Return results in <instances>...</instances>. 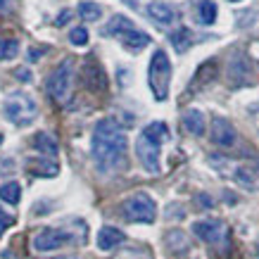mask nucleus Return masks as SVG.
I'll return each instance as SVG.
<instances>
[{
    "label": "nucleus",
    "mask_w": 259,
    "mask_h": 259,
    "mask_svg": "<svg viewBox=\"0 0 259 259\" xmlns=\"http://www.w3.org/2000/svg\"><path fill=\"white\" fill-rule=\"evenodd\" d=\"M126 141L124 128L114 121V119H100L93 128V141H91V152H93V162L100 171H117L126 162Z\"/></svg>",
    "instance_id": "1"
},
{
    "label": "nucleus",
    "mask_w": 259,
    "mask_h": 259,
    "mask_svg": "<svg viewBox=\"0 0 259 259\" xmlns=\"http://www.w3.org/2000/svg\"><path fill=\"white\" fill-rule=\"evenodd\" d=\"M3 117L15 126H31L38 117V102L29 93L15 91L3 100Z\"/></svg>",
    "instance_id": "2"
},
{
    "label": "nucleus",
    "mask_w": 259,
    "mask_h": 259,
    "mask_svg": "<svg viewBox=\"0 0 259 259\" xmlns=\"http://www.w3.org/2000/svg\"><path fill=\"white\" fill-rule=\"evenodd\" d=\"M148 81L150 91L155 95V100H166L169 98V83H171V62L166 57L164 50H155V55L150 60L148 69Z\"/></svg>",
    "instance_id": "3"
},
{
    "label": "nucleus",
    "mask_w": 259,
    "mask_h": 259,
    "mask_svg": "<svg viewBox=\"0 0 259 259\" xmlns=\"http://www.w3.org/2000/svg\"><path fill=\"white\" fill-rule=\"evenodd\" d=\"M71 83H74V60L64 57L62 62L50 71V76L46 81V88L53 100L64 105L71 98Z\"/></svg>",
    "instance_id": "4"
},
{
    "label": "nucleus",
    "mask_w": 259,
    "mask_h": 259,
    "mask_svg": "<svg viewBox=\"0 0 259 259\" xmlns=\"http://www.w3.org/2000/svg\"><path fill=\"white\" fill-rule=\"evenodd\" d=\"M121 214L134 224H152L157 219V204L148 193H134L121 202Z\"/></svg>",
    "instance_id": "5"
},
{
    "label": "nucleus",
    "mask_w": 259,
    "mask_h": 259,
    "mask_svg": "<svg viewBox=\"0 0 259 259\" xmlns=\"http://www.w3.org/2000/svg\"><path fill=\"white\" fill-rule=\"evenodd\" d=\"M212 164L219 166L221 171L226 174V176H231L245 190L259 188V169L254 164H247V162H228L224 157H212Z\"/></svg>",
    "instance_id": "6"
},
{
    "label": "nucleus",
    "mask_w": 259,
    "mask_h": 259,
    "mask_svg": "<svg viewBox=\"0 0 259 259\" xmlns=\"http://www.w3.org/2000/svg\"><path fill=\"white\" fill-rule=\"evenodd\" d=\"M67 243H71V233L69 231H62V228H40L38 233L31 238V247L38 254L60 250Z\"/></svg>",
    "instance_id": "7"
},
{
    "label": "nucleus",
    "mask_w": 259,
    "mask_h": 259,
    "mask_svg": "<svg viewBox=\"0 0 259 259\" xmlns=\"http://www.w3.org/2000/svg\"><path fill=\"white\" fill-rule=\"evenodd\" d=\"M193 233L207 245H224L228 240V226L221 219L195 221L193 224Z\"/></svg>",
    "instance_id": "8"
},
{
    "label": "nucleus",
    "mask_w": 259,
    "mask_h": 259,
    "mask_svg": "<svg viewBox=\"0 0 259 259\" xmlns=\"http://www.w3.org/2000/svg\"><path fill=\"white\" fill-rule=\"evenodd\" d=\"M81 83L91 91V93H102L107 88V76L102 64L95 57H86V62L81 64Z\"/></svg>",
    "instance_id": "9"
},
{
    "label": "nucleus",
    "mask_w": 259,
    "mask_h": 259,
    "mask_svg": "<svg viewBox=\"0 0 259 259\" xmlns=\"http://www.w3.org/2000/svg\"><path fill=\"white\" fill-rule=\"evenodd\" d=\"M159 148L157 143H152L145 136H138L136 141V155H138V162L148 174H159Z\"/></svg>",
    "instance_id": "10"
},
{
    "label": "nucleus",
    "mask_w": 259,
    "mask_h": 259,
    "mask_svg": "<svg viewBox=\"0 0 259 259\" xmlns=\"http://www.w3.org/2000/svg\"><path fill=\"white\" fill-rule=\"evenodd\" d=\"M209 138H212L214 145L219 148H233L238 141L236 126L231 124L226 117H214L212 119V131H209Z\"/></svg>",
    "instance_id": "11"
},
{
    "label": "nucleus",
    "mask_w": 259,
    "mask_h": 259,
    "mask_svg": "<svg viewBox=\"0 0 259 259\" xmlns=\"http://www.w3.org/2000/svg\"><path fill=\"white\" fill-rule=\"evenodd\" d=\"M228 83L231 86H245L250 83V60L245 55H233L228 62Z\"/></svg>",
    "instance_id": "12"
},
{
    "label": "nucleus",
    "mask_w": 259,
    "mask_h": 259,
    "mask_svg": "<svg viewBox=\"0 0 259 259\" xmlns=\"http://www.w3.org/2000/svg\"><path fill=\"white\" fill-rule=\"evenodd\" d=\"M26 171L36 179H55L60 174V164L53 157H31L26 159Z\"/></svg>",
    "instance_id": "13"
},
{
    "label": "nucleus",
    "mask_w": 259,
    "mask_h": 259,
    "mask_svg": "<svg viewBox=\"0 0 259 259\" xmlns=\"http://www.w3.org/2000/svg\"><path fill=\"white\" fill-rule=\"evenodd\" d=\"M95 243H98V247H100L102 252H110V250H114L117 245L124 243V233L114 226H102L100 231H98V240H95Z\"/></svg>",
    "instance_id": "14"
},
{
    "label": "nucleus",
    "mask_w": 259,
    "mask_h": 259,
    "mask_svg": "<svg viewBox=\"0 0 259 259\" xmlns=\"http://www.w3.org/2000/svg\"><path fill=\"white\" fill-rule=\"evenodd\" d=\"M181 121H183V128H186L190 136H195V138L204 136V131H207L204 114L200 110H186L183 112V117H181Z\"/></svg>",
    "instance_id": "15"
},
{
    "label": "nucleus",
    "mask_w": 259,
    "mask_h": 259,
    "mask_svg": "<svg viewBox=\"0 0 259 259\" xmlns=\"http://www.w3.org/2000/svg\"><path fill=\"white\" fill-rule=\"evenodd\" d=\"M217 60H207L204 64H200L195 71V79H193V83H190V91H200V88H204L207 83H212L214 79H217Z\"/></svg>",
    "instance_id": "16"
},
{
    "label": "nucleus",
    "mask_w": 259,
    "mask_h": 259,
    "mask_svg": "<svg viewBox=\"0 0 259 259\" xmlns=\"http://www.w3.org/2000/svg\"><path fill=\"white\" fill-rule=\"evenodd\" d=\"M128 31H134V22L124 15H114L110 22L102 26V36H119V38H121V36Z\"/></svg>",
    "instance_id": "17"
},
{
    "label": "nucleus",
    "mask_w": 259,
    "mask_h": 259,
    "mask_svg": "<svg viewBox=\"0 0 259 259\" xmlns=\"http://www.w3.org/2000/svg\"><path fill=\"white\" fill-rule=\"evenodd\" d=\"M148 15L155 19L157 24H171L174 19H176V10L171 8V5H166V3H162V0H157V3H150L148 5Z\"/></svg>",
    "instance_id": "18"
},
{
    "label": "nucleus",
    "mask_w": 259,
    "mask_h": 259,
    "mask_svg": "<svg viewBox=\"0 0 259 259\" xmlns=\"http://www.w3.org/2000/svg\"><path fill=\"white\" fill-rule=\"evenodd\" d=\"M31 148L38 150L40 155H46V157H55L57 150H60V145H57V141L50 134H33Z\"/></svg>",
    "instance_id": "19"
},
{
    "label": "nucleus",
    "mask_w": 259,
    "mask_h": 259,
    "mask_svg": "<svg viewBox=\"0 0 259 259\" xmlns=\"http://www.w3.org/2000/svg\"><path fill=\"white\" fill-rule=\"evenodd\" d=\"M141 134L145 136V138H150L152 143H157V145L169 141V128H166L164 121H152V124H148L143 128Z\"/></svg>",
    "instance_id": "20"
},
{
    "label": "nucleus",
    "mask_w": 259,
    "mask_h": 259,
    "mask_svg": "<svg viewBox=\"0 0 259 259\" xmlns=\"http://www.w3.org/2000/svg\"><path fill=\"white\" fill-rule=\"evenodd\" d=\"M121 43H124L128 50H143L145 46H150V36L148 33H143V31H128L121 36Z\"/></svg>",
    "instance_id": "21"
},
{
    "label": "nucleus",
    "mask_w": 259,
    "mask_h": 259,
    "mask_svg": "<svg viewBox=\"0 0 259 259\" xmlns=\"http://www.w3.org/2000/svg\"><path fill=\"white\" fill-rule=\"evenodd\" d=\"M171 46L176 53H186V50L193 46V31L186 29V26H181L179 31L171 33Z\"/></svg>",
    "instance_id": "22"
},
{
    "label": "nucleus",
    "mask_w": 259,
    "mask_h": 259,
    "mask_svg": "<svg viewBox=\"0 0 259 259\" xmlns=\"http://www.w3.org/2000/svg\"><path fill=\"white\" fill-rule=\"evenodd\" d=\"M19 197H22V186H19L17 181H8V183L0 186V200H3V202L17 204Z\"/></svg>",
    "instance_id": "23"
},
{
    "label": "nucleus",
    "mask_w": 259,
    "mask_h": 259,
    "mask_svg": "<svg viewBox=\"0 0 259 259\" xmlns=\"http://www.w3.org/2000/svg\"><path fill=\"white\" fill-rule=\"evenodd\" d=\"M79 15L83 22H98L102 17V8L98 3H91V0H83L79 5Z\"/></svg>",
    "instance_id": "24"
},
{
    "label": "nucleus",
    "mask_w": 259,
    "mask_h": 259,
    "mask_svg": "<svg viewBox=\"0 0 259 259\" xmlns=\"http://www.w3.org/2000/svg\"><path fill=\"white\" fill-rule=\"evenodd\" d=\"M164 243L166 247L171 252H183V250H188V238L183 236L181 231H169L164 238Z\"/></svg>",
    "instance_id": "25"
},
{
    "label": "nucleus",
    "mask_w": 259,
    "mask_h": 259,
    "mask_svg": "<svg viewBox=\"0 0 259 259\" xmlns=\"http://www.w3.org/2000/svg\"><path fill=\"white\" fill-rule=\"evenodd\" d=\"M197 17H200L202 24H214L217 22V5H214L212 0H200V5H197Z\"/></svg>",
    "instance_id": "26"
},
{
    "label": "nucleus",
    "mask_w": 259,
    "mask_h": 259,
    "mask_svg": "<svg viewBox=\"0 0 259 259\" xmlns=\"http://www.w3.org/2000/svg\"><path fill=\"white\" fill-rule=\"evenodd\" d=\"M19 53V43L17 38H0V62H8Z\"/></svg>",
    "instance_id": "27"
},
{
    "label": "nucleus",
    "mask_w": 259,
    "mask_h": 259,
    "mask_svg": "<svg viewBox=\"0 0 259 259\" xmlns=\"http://www.w3.org/2000/svg\"><path fill=\"white\" fill-rule=\"evenodd\" d=\"M69 40L71 46H86L88 43V31L83 26H76V29H71L69 31Z\"/></svg>",
    "instance_id": "28"
},
{
    "label": "nucleus",
    "mask_w": 259,
    "mask_h": 259,
    "mask_svg": "<svg viewBox=\"0 0 259 259\" xmlns=\"http://www.w3.org/2000/svg\"><path fill=\"white\" fill-rule=\"evenodd\" d=\"M114 259H148V254L136 252V250H126V252H121V254H117Z\"/></svg>",
    "instance_id": "29"
},
{
    "label": "nucleus",
    "mask_w": 259,
    "mask_h": 259,
    "mask_svg": "<svg viewBox=\"0 0 259 259\" xmlns=\"http://www.w3.org/2000/svg\"><path fill=\"white\" fill-rule=\"evenodd\" d=\"M15 76H17L19 81H31V71L26 69V67H24V69L19 67V69H15Z\"/></svg>",
    "instance_id": "30"
},
{
    "label": "nucleus",
    "mask_w": 259,
    "mask_h": 259,
    "mask_svg": "<svg viewBox=\"0 0 259 259\" xmlns=\"http://www.w3.org/2000/svg\"><path fill=\"white\" fill-rule=\"evenodd\" d=\"M0 221H5L8 226H12V224H15V217H12V214H8L3 207H0Z\"/></svg>",
    "instance_id": "31"
},
{
    "label": "nucleus",
    "mask_w": 259,
    "mask_h": 259,
    "mask_svg": "<svg viewBox=\"0 0 259 259\" xmlns=\"http://www.w3.org/2000/svg\"><path fill=\"white\" fill-rule=\"evenodd\" d=\"M46 50H48V48H31V50H29V60H36V57L43 55Z\"/></svg>",
    "instance_id": "32"
},
{
    "label": "nucleus",
    "mask_w": 259,
    "mask_h": 259,
    "mask_svg": "<svg viewBox=\"0 0 259 259\" xmlns=\"http://www.w3.org/2000/svg\"><path fill=\"white\" fill-rule=\"evenodd\" d=\"M69 17H71V12H69V10H64V12H62V15H60V17H57V26H64V24H67V19H69Z\"/></svg>",
    "instance_id": "33"
},
{
    "label": "nucleus",
    "mask_w": 259,
    "mask_h": 259,
    "mask_svg": "<svg viewBox=\"0 0 259 259\" xmlns=\"http://www.w3.org/2000/svg\"><path fill=\"white\" fill-rule=\"evenodd\" d=\"M8 224H5V221H0V238H3V233H5V231H8Z\"/></svg>",
    "instance_id": "34"
},
{
    "label": "nucleus",
    "mask_w": 259,
    "mask_h": 259,
    "mask_svg": "<svg viewBox=\"0 0 259 259\" xmlns=\"http://www.w3.org/2000/svg\"><path fill=\"white\" fill-rule=\"evenodd\" d=\"M3 8H5V0H0V10H3Z\"/></svg>",
    "instance_id": "35"
},
{
    "label": "nucleus",
    "mask_w": 259,
    "mask_h": 259,
    "mask_svg": "<svg viewBox=\"0 0 259 259\" xmlns=\"http://www.w3.org/2000/svg\"><path fill=\"white\" fill-rule=\"evenodd\" d=\"M55 259H71V257H55Z\"/></svg>",
    "instance_id": "36"
},
{
    "label": "nucleus",
    "mask_w": 259,
    "mask_h": 259,
    "mask_svg": "<svg viewBox=\"0 0 259 259\" xmlns=\"http://www.w3.org/2000/svg\"><path fill=\"white\" fill-rule=\"evenodd\" d=\"M0 143H3V134H0Z\"/></svg>",
    "instance_id": "37"
},
{
    "label": "nucleus",
    "mask_w": 259,
    "mask_h": 259,
    "mask_svg": "<svg viewBox=\"0 0 259 259\" xmlns=\"http://www.w3.org/2000/svg\"><path fill=\"white\" fill-rule=\"evenodd\" d=\"M231 3H238V0H231Z\"/></svg>",
    "instance_id": "38"
},
{
    "label": "nucleus",
    "mask_w": 259,
    "mask_h": 259,
    "mask_svg": "<svg viewBox=\"0 0 259 259\" xmlns=\"http://www.w3.org/2000/svg\"><path fill=\"white\" fill-rule=\"evenodd\" d=\"M257 252H259V245H257Z\"/></svg>",
    "instance_id": "39"
}]
</instances>
